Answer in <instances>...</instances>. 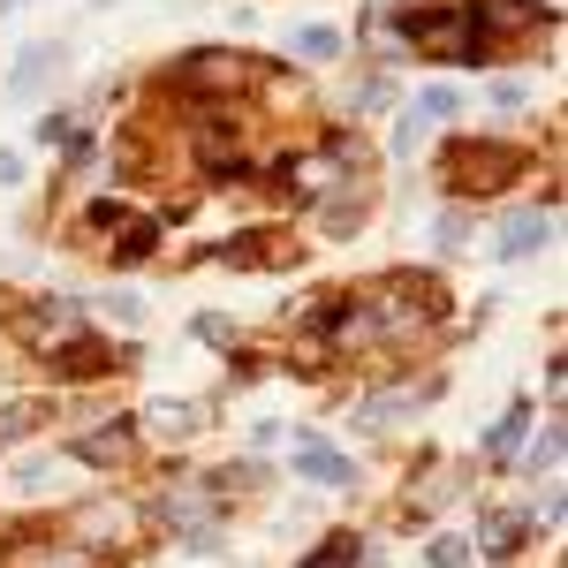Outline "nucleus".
<instances>
[{
	"label": "nucleus",
	"mask_w": 568,
	"mask_h": 568,
	"mask_svg": "<svg viewBox=\"0 0 568 568\" xmlns=\"http://www.w3.org/2000/svg\"><path fill=\"white\" fill-rule=\"evenodd\" d=\"M546 243H554V205H524V213H508L493 258H538Z\"/></svg>",
	"instance_id": "nucleus-10"
},
{
	"label": "nucleus",
	"mask_w": 568,
	"mask_h": 568,
	"mask_svg": "<svg viewBox=\"0 0 568 568\" xmlns=\"http://www.w3.org/2000/svg\"><path fill=\"white\" fill-rule=\"evenodd\" d=\"M69 455H77V463H91V470H114V463H130V455H136V425H130V417L91 425V433L69 439Z\"/></svg>",
	"instance_id": "nucleus-7"
},
{
	"label": "nucleus",
	"mask_w": 568,
	"mask_h": 568,
	"mask_svg": "<svg viewBox=\"0 0 568 568\" xmlns=\"http://www.w3.org/2000/svg\"><path fill=\"white\" fill-rule=\"evenodd\" d=\"M160 251V220H122V235L106 243V265H144Z\"/></svg>",
	"instance_id": "nucleus-16"
},
{
	"label": "nucleus",
	"mask_w": 568,
	"mask_h": 568,
	"mask_svg": "<svg viewBox=\"0 0 568 568\" xmlns=\"http://www.w3.org/2000/svg\"><path fill=\"white\" fill-rule=\"evenodd\" d=\"M356 168H364L356 136H318L311 152H296V160L281 168V197H288V205H326L334 190H356Z\"/></svg>",
	"instance_id": "nucleus-2"
},
{
	"label": "nucleus",
	"mask_w": 568,
	"mask_h": 568,
	"mask_svg": "<svg viewBox=\"0 0 568 568\" xmlns=\"http://www.w3.org/2000/svg\"><path fill=\"white\" fill-rule=\"evenodd\" d=\"M433 561L439 568H463V561H470V546H463V538H433Z\"/></svg>",
	"instance_id": "nucleus-28"
},
{
	"label": "nucleus",
	"mask_w": 568,
	"mask_h": 568,
	"mask_svg": "<svg viewBox=\"0 0 568 568\" xmlns=\"http://www.w3.org/2000/svg\"><path fill=\"white\" fill-rule=\"evenodd\" d=\"M524 425H530V409H524V402H516V409L500 417V433L485 439V455H516V439H524Z\"/></svg>",
	"instance_id": "nucleus-21"
},
{
	"label": "nucleus",
	"mask_w": 568,
	"mask_h": 568,
	"mask_svg": "<svg viewBox=\"0 0 568 568\" xmlns=\"http://www.w3.org/2000/svg\"><path fill=\"white\" fill-rule=\"evenodd\" d=\"M433 394H439V379H402V387L372 394V402H356V425H364V433H379L387 417H409V409H425Z\"/></svg>",
	"instance_id": "nucleus-9"
},
{
	"label": "nucleus",
	"mask_w": 568,
	"mask_h": 568,
	"mask_svg": "<svg viewBox=\"0 0 568 568\" xmlns=\"http://www.w3.org/2000/svg\"><path fill=\"white\" fill-rule=\"evenodd\" d=\"M402 31H409V45H417L425 61H447V69H463V61H478V53H485L478 8H425V16H409Z\"/></svg>",
	"instance_id": "nucleus-3"
},
{
	"label": "nucleus",
	"mask_w": 568,
	"mask_h": 568,
	"mask_svg": "<svg viewBox=\"0 0 568 568\" xmlns=\"http://www.w3.org/2000/svg\"><path fill=\"white\" fill-rule=\"evenodd\" d=\"M524 463H530V478H538V470L554 478V470H561V425H546V433H538V447H530Z\"/></svg>",
	"instance_id": "nucleus-20"
},
{
	"label": "nucleus",
	"mask_w": 568,
	"mask_h": 568,
	"mask_svg": "<svg viewBox=\"0 0 568 568\" xmlns=\"http://www.w3.org/2000/svg\"><path fill=\"white\" fill-rule=\"evenodd\" d=\"M251 53H220V45H205V53H182V69H175V84L190 91V99H235V91L251 84Z\"/></svg>",
	"instance_id": "nucleus-5"
},
{
	"label": "nucleus",
	"mask_w": 568,
	"mask_h": 568,
	"mask_svg": "<svg viewBox=\"0 0 568 568\" xmlns=\"http://www.w3.org/2000/svg\"><path fill=\"white\" fill-rule=\"evenodd\" d=\"M84 524H91V530H106V538H130V530H136V524H130V508H106V500H99V508H84Z\"/></svg>",
	"instance_id": "nucleus-22"
},
{
	"label": "nucleus",
	"mask_w": 568,
	"mask_h": 568,
	"mask_svg": "<svg viewBox=\"0 0 568 568\" xmlns=\"http://www.w3.org/2000/svg\"><path fill=\"white\" fill-rule=\"evenodd\" d=\"M205 417H213L205 402H152L144 417H130V425H136V433H152V439H168V447H175V439H197V433H205Z\"/></svg>",
	"instance_id": "nucleus-8"
},
{
	"label": "nucleus",
	"mask_w": 568,
	"mask_h": 568,
	"mask_svg": "<svg viewBox=\"0 0 568 568\" xmlns=\"http://www.w3.org/2000/svg\"><path fill=\"white\" fill-rule=\"evenodd\" d=\"M84 334H91V318H84V304H69V296H45V304L23 311V342L39 356L69 349V342H84Z\"/></svg>",
	"instance_id": "nucleus-6"
},
{
	"label": "nucleus",
	"mask_w": 568,
	"mask_h": 568,
	"mask_svg": "<svg viewBox=\"0 0 568 568\" xmlns=\"http://www.w3.org/2000/svg\"><path fill=\"white\" fill-rule=\"evenodd\" d=\"M99 8H114V0H99Z\"/></svg>",
	"instance_id": "nucleus-31"
},
{
	"label": "nucleus",
	"mask_w": 568,
	"mask_h": 568,
	"mask_svg": "<svg viewBox=\"0 0 568 568\" xmlns=\"http://www.w3.org/2000/svg\"><path fill=\"white\" fill-rule=\"evenodd\" d=\"M45 144V152H53V144H69V114H39V130H31Z\"/></svg>",
	"instance_id": "nucleus-25"
},
{
	"label": "nucleus",
	"mask_w": 568,
	"mask_h": 568,
	"mask_svg": "<svg viewBox=\"0 0 568 568\" xmlns=\"http://www.w3.org/2000/svg\"><path fill=\"white\" fill-rule=\"evenodd\" d=\"M99 311H114V318H122V326H136V318H144V304H136L130 288H122V296H99Z\"/></svg>",
	"instance_id": "nucleus-26"
},
{
	"label": "nucleus",
	"mask_w": 568,
	"mask_h": 568,
	"mask_svg": "<svg viewBox=\"0 0 568 568\" xmlns=\"http://www.w3.org/2000/svg\"><path fill=\"white\" fill-rule=\"evenodd\" d=\"M447 114H463V91H447V84L417 91V106H409V122H402V152L425 136V122H447Z\"/></svg>",
	"instance_id": "nucleus-14"
},
{
	"label": "nucleus",
	"mask_w": 568,
	"mask_h": 568,
	"mask_svg": "<svg viewBox=\"0 0 568 568\" xmlns=\"http://www.w3.org/2000/svg\"><path fill=\"white\" fill-rule=\"evenodd\" d=\"M213 258H220V265H235V273H258V265H281L288 251H281L273 235H227Z\"/></svg>",
	"instance_id": "nucleus-15"
},
{
	"label": "nucleus",
	"mask_w": 568,
	"mask_h": 568,
	"mask_svg": "<svg viewBox=\"0 0 568 568\" xmlns=\"http://www.w3.org/2000/svg\"><path fill=\"white\" fill-rule=\"evenodd\" d=\"M45 372L69 379V387H84V379H106V372H114V349H106L99 334H84V342H69V349L45 356Z\"/></svg>",
	"instance_id": "nucleus-11"
},
{
	"label": "nucleus",
	"mask_w": 568,
	"mask_h": 568,
	"mask_svg": "<svg viewBox=\"0 0 568 568\" xmlns=\"http://www.w3.org/2000/svg\"><path fill=\"white\" fill-rule=\"evenodd\" d=\"M296 478H311V485H356V463H349V455H334L326 439H296Z\"/></svg>",
	"instance_id": "nucleus-12"
},
{
	"label": "nucleus",
	"mask_w": 568,
	"mask_h": 568,
	"mask_svg": "<svg viewBox=\"0 0 568 568\" xmlns=\"http://www.w3.org/2000/svg\"><path fill=\"white\" fill-rule=\"evenodd\" d=\"M8 561H16V568H91L84 554H77V546H61V554L45 546V561H31V554H8Z\"/></svg>",
	"instance_id": "nucleus-24"
},
{
	"label": "nucleus",
	"mask_w": 568,
	"mask_h": 568,
	"mask_svg": "<svg viewBox=\"0 0 568 568\" xmlns=\"http://www.w3.org/2000/svg\"><path fill=\"white\" fill-rule=\"evenodd\" d=\"M160 516L175 524V538L190 546V554H213L220 546V493L205 478H175L168 493H160Z\"/></svg>",
	"instance_id": "nucleus-4"
},
{
	"label": "nucleus",
	"mask_w": 568,
	"mask_h": 568,
	"mask_svg": "<svg viewBox=\"0 0 568 568\" xmlns=\"http://www.w3.org/2000/svg\"><path fill=\"white\" fill-rule=\"evenodd\" d=\"M53 69H61V45H53V39L23 45V53H16V77H8V91H16V99H39Z\"/></svg>",
	"instance_id": "nucleus-13"
},
{
	"label": "nucleus",
	"mask_w": 568,
	"mask_h": 568,
	"mask_svg": "<svg viewBox=\"0 0 568 568\" xmlns=\"http://www.w3.org/2000/svg\"><path fill=\"white\" fill-rule=\"evenodd\" d=\"M23 182V152H0V190H16Z\"/></svg>",
	"instance_id": "nucleus-29"
},
{
	"label": "nucleus",
	"mask_w": 568,
	"mask_h": 568,
	"mask_svg": "<svg viewBox=\"0 0 568 568\" xmlns=\"http://www.w3.org/2000/svg\"><path fill=\"white\" fill-rule=\"evenodd\" d=\"M16 8H23V0H0V16H16Z\"/></svg>",
	"instance_id": "nucleus-30"
},
{
	"label": "nucleus",
	"mask_w": 568,
	"mask_h": 568,
	"mask_svg": "<svg viewBox=\"0 0 568 568\" xmlns=\"http://www.w3.org/2000/svg\"><path fill=\"white\" fill-rule=\"evenodd\" d=\"M524 530H530V516H493V524H485V554H516Z\"/></svg>",
	"instance_id": "nucleus-18"
},
{
	"label": "nucleus",
	"mask_w": 568,
	"mask_h": 568,
	"mask_svg": "<svg viewBox=\"0 0 568 568\" xmlns=\"http://www.w3.org/2000/svg\"><path fill=\"white\" fill-rule=\"evenodd\" d=\"M530 168L524 144H493V136H455L447 144V160H439V182L455 190V197H493V190H508V182Z\"/></svg>",
	"instance_id": "nucleus-1"
},
{
	"label": "nucleus",
	"mask_w": 568,
	"mask_h": 568,
	"mask_svg": "<svg viewBox=\"0 0 568 568\" xmlns=\"http://www.w3.org/2000/svg\"><path fill=\"white\" fill-rule=\"evenodd\" d=\"M31 425H45V402H0V447L23 439Z\"/></svg>",
	"instance_id": "nucleus-17"
},
{
	"label": "nucleus",
	"mask_w": 568,
	"mask_h": 568,
	"mask_svg": "<svg viewBox=\"0 0 568 568\" xmlns=\"http://www.w3.org/2000/svg\"><path fill=\"white\" fill-rule=\"evenodd\" d=\"M288 53H304V61H334V53H342V39L311 23V31H288Z\"/></svg>",
	"instance_id": "nucleus-19"
},
{
	"label": "nucleus",
	"mask_w": 568,
	"mask_h": 568,
	"mask_svg": "<svg viewBox=\"0 0 568 568\" xmlns=\"http://www.w3.org/2000/svg\"><path fill=\"white\" fill-rule=\"evenodd\" d=\"M356 554H364V546H356V538H326V546H318V554H311L304 568H349Z\"/></svg>",
	"instance_id": "nucleus-23"
},
{
	"label": "nucleus",
	"mask_w": 568,
	"mask_h": 568,
	"mask_svg": "<svg viewBox=\"0 0 568 568\" xmlns=\"http://www.w3.org/2000/svg\"><path fill=\"white\" fill-rule=\"evenodd\" d=\"M439 243H447V251H463V243H470V213H447V220H439Z\"/></svg>",
	"instance_id": "nucleus-27"
}]
</instances>
